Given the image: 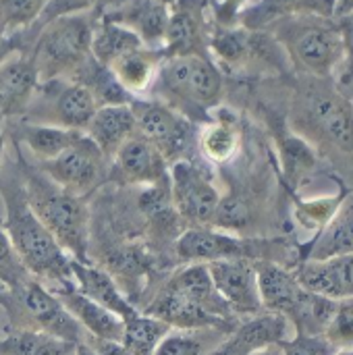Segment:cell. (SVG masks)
Here are the masks:
<instances>
[{
  "mask_svg": "<svg viewBox=\"0 0 353 355\" xmlns=\"http://www.w3.org/2000/svg\"><path fill=\"white\" fill-rule=\"evenodd\" d=\"M160 2H166V4H173V0H160Z\"/></svg>",
  "mask_w": 353,
  "mask_h": 355,
  "instance_id": "51",
  "label": "cell"
},
{
  "mask_svg": "<svg viewBox=\"0 0 353 355\" xmlns=\"http://www.w3.org/2000/svg\"><path fill=\"white\" fill-rule=\"evenodd\" d=\"M92 339V337H89ZM94 349H96V354L98 355H129L127 354V349L123 347V343L121 341H102V339H92V343H89Z\"/></svg>",
  "mask_w": 353,
  "mask_h": 355,
  "instance_id": "43",
  "label": "cell"
},
{
  "mask_svg": "<svg viewBox=\"0 0 353 355\" xmlns=\"http://www.w3.org/2000/svg\"><path fill=\"white\" fill-rule=\"evenodd\" d=\"M327 341L337 349H353V297L339 300L335 314L325 331Z\"/></svg>",
  "mask_w": 353,
  "mask_h": 355,
  "instance_id": "37",
  "label": "cell"
},
{
  "mask_svg": "<svg viewBox=\"0 0 353 355\" xmlns=\"http://www.w3.org/2000/svg\"><path fill=\"white\" fill-rule=\"evenodd\" d=\"M283 355H335L337 349L327 341L325 335H293L281 343Z\"/></svg>",
  "mask_w": 353,
  "mask_h": 355,
  "instance_id": "39",
  "label": "cell"
},
{
  "mask_svg": "<svg viewBox=\"0 0 353 355\" xmlns=\"http://www.w3.org/2000/svg\"><path fill=\"white\" fill-rule=\"evenodd\" d=\"M169 283L175 289H179L185 297H189L193 304L204 308L208 314H212L221 320L233 322L235 314L231 312V308L225 304V300L214 289L212 277L208 272V264H185L181 270H177L171 277Z\"/></svg>",
  "mask_w": 353,
  "mask_h": 355,
  "instance_id": "26",
  "label": "cell"
},
{
  "mask_svg": "<svg viewBox=\"0 0 353 355\" xmlns=\"http://www.w3.org/2000/svg\"><path fill=\"white\" fill-rule=\"evenodd\" d=\"M50 289V287H48ZM62 306L69 310V314L79 322L83 333H87L92 339H102V341H121L123 339V320L102 308L100 304L92 302L83 293L75 289V285L60 287V289H50Z\"/></svg>",
  "mask_w": 353,
  "mask_h": 355,
  "instance_id": "22",
  "label": "cell"
},
{
  "mask_svg": "<svg viewBox=\"0 0 353 355\" xmlns=\"http://www.w3.org/2000/svg\"><path fill=\"white\" fill-rule=\"evenodd\" d=\"M73 355H98V354H96V349H94L87 341H81V343H77V345L73 347Z\"/></svg>",
  "mask_w": 353,
  "mask_h": 355,
  "instance_id": "47",
  "label": "cell"
},
{
  "mask_svg": "<svg viewBox=\"0 0 353 355\" xmlns=\"http://www.w3.org/2000/svg\"><path fill=\"white\" fill-rule=\"evenodd\" d=\"M0 193L4 202L2 229L25 270L33 279L44 281L46 287L52 285V289L73 285V258L56 243V239L33 214L27 204L23 185H17L12 177L4 181L0 179Z\"/></svg>",
  "mask_w": 353,
  "mask_h": 355,
  "instance_id": "1",
  "label": "cell"
},
{
  "mask_svg": "<svg viewBox=\"0 0 353 355\" xmlns=\"http://www.w3.org/2000/svg\"><path fill=\"white\" fill-rule=\"evenodd\" d=\"M96 19L94 10H79L44 23L31 52L27 54L40 83L50 79H69L92 56Z\"/></svg>",
  "mask_w": 353,
  "mask_h": 355,
  "instance_id": "5",
  "label": "cell"
},
{
  "mask_svg": "<svg viewBox=\"0 0 353 355\" xmlns=\"http://www.w3.org/2000/svg\"><path fill=\"white\" fill-rule=\"evenodd\" d=\"M335 355H353V349H341V352H337Z\"/></svg>",
  "mask_w": 353,
  "mask_h": 355,
  "instance_id": "50",
  "label": "cell"
},
{
  "mask_svg": "<svg viewBox=\"0 0 353 355\" xmlns=\"http://www.w3.org/2000/svg\"><path fill=\"white\" fill-rule=\"evenodd\" d=\"M17 295L21 297V304L31 320V329H37L71 345L83 341L85 333L79 322L44 283L31 279L21 291H17Z\"/></svg>",
  "mask_w": 353,
  "mask_h": 355,
  "instance_id": "13",
  "label": "cell"
},
{
  "mask_svg": "<svg viewBox=\"0 0 353 355\" xmlns=\"http://www.w3.org/2000/svg\"><path fill=\"white\" fill-rule=\"evenodd\" d=\"M208 272L212 277L214 289L225 300L235 316H256L264 312L258 291L256 277V260L250 258H233V260H216L208 264Z\"/></svg>",
  "mask_w": 353,
  "mask_h": 355,
  "instance_id": "12",
  "label": "cell"
},
{
  "mask_svg": "<svg viewBox=\"0 0 353 355\" xmlns=\"http://www.w3.org/2000/svg\"><path fill=\"white\" fill-rule=\"evenodd\" d=\"M102 0H50L46 12L42 17H46V21L60 17V15H69V12H79V10H92L94 6H98Z\"/></svg>",
  "mask_w": 353,
  "mask_h": 355,
  "instance_id": "41",
  "label": "cell"
},
{
  "mask_svg": "<svg viewBox=\"0 0 353 355\" xmlns=\"http://www.w3.org/2000/svg\"><path fill=\"white\" fill-rule=\"evenodd\" d=\"M256 277L262 308L266 312H275L287 318L300 295L304 293L295 279V272L279 262L256 260Z\"/></svg>",
  "mask_w": 353,
  "mask_h": 355,
  "instance_id": "24",
  "label": "cell"
},
{
  "mask_svg": "<svg viewBox=\"0 0 353 355\" xmlns=\"http://www.w3.org/2000/svg\"><path fill=\"white\" fill-rule=\"evenodd\" d=\"M71 277L73 285L79 293L89 297L92 302L100 304L121 320H127L135 316L139 310L127 300V295L121 291L112 275L100 266H94L89 262H77L71 260Z\"/></svg>",
  "mask_w": 353,
  "mask_h": 355,
  "instance_id": "20",
  "label": "cell"
},
{
  "mask_svg": "<svg viewBox=\"0 0 353 355\" xmlns=\"http://www.w3.org/2000/svg\"><path fill=\"white\" fill-rule=\"evenodd\" d=\"M208 48L214 54L216 67H225L231 71L243 69L252 58V31L246 27H223L218 25L214 33H210Z\"/></svg>",
  "mask_w": 353,
  "mask_h": 355,
  "instance_id": "30",
  "label": "cell"
},
{
  "mask_svg": "<svg viewBox=\"0 0 353 355\" xmlns=\"http://www.w3.org/2000/svg\"><path fill=\"white\" fill-rule=\"evenodd\" d=\"M144 314L154 316L169 324L173 331L183 333H198V331H210V329H223L231 322L221 320L212 314H208L204 308L193 304L189 297H185L179 289H175L171 283H166L154 300L148 304Z\"/></svg>",
  "mask_w": 353,
  "mask_h": 355,
  "instance_id": "18",
  "label": "cell"
},
{
  "mask_svg": "<svg viewBox=\"0 0 353 355\" xmlns=\"http://www.w3.org/2000/svg\"><path fill=\"white\" fill-rule=\"evenodd\" d=\"M25 198L33 214L56 239V243L77 262H87L89 214L83 198L54 185L40 171L29 173L25 183Z\"/></svg>",
  "mask_w": 353,
  "mask_h": 355,
  "instance_id": "6",
  "label": "cell"
},
{
  "mask_svg": "<svg viewBox=\"0 0 353 355\" xmlns=\"http://www.w3.org/2000/svg\"><path fill=\"white\" fill-rule=\"evenodd\" d=\"M169 185L173 208L189 227H212L221 193L210 175L193 164L189 158L177 160L169 166Z\"/></svg>",
  "mask_w": 353,
  "mask_h": 355,
  "instance_id": "8",
  "label": "cell"
},
{
  "mask_svg": "<svg viewBox=\"0 0 353 355\" xmlns=\"http://www.w3.org/2000/svg\"><path fill=\"white\" fill-rule=\"evenodd\" d=\"M252 355H283V347L281 345H268V347H262V349L254 352Z\"/></svg>",
  "mask_w": 353,
  "mask_h": 355,
  "instance_id": "48",
  "label": "cell"
},
{
  "mask_svg": "<svg viewBox=\"0 0 353 355\" xmlns=\"http://www.w3.org/2000/svg\"><path fill=\"white\" fill-rule=\"evenodd\" d=\"M37 171L71 196L85 198L106 177V158L83 133L56 158L37 162Z\"/></svg>",
  "mask_w": 353,
  "mask_h": 355,
  "instance_id": "9",
  "label": "cell"
},
{
  "mask_svg": "<svg viewBox=\"0 0 353 355\" xmlns=\"http://www.w3.org/2000/svg\"><path fill=\"white\" fill-rule=\"evenodd\" d=\"M239 129L233 119L216 116L214 121H208L200 133V152L202 156L212 164H225L229 162L237 150H239Z\"/></svg>",
  "mask_w": 353,
  "mask_h": 355,
  "instance_id": "32",
  "label": "cell"
},
{
  "mask_svg": "<svg viewBox=\"0 0 353 355\" xmlns=\"http://www.w3.org/2000/svg\"><path fill=\"white\" fill-rule=\"evenodd\" d=\"M96 110L98 102L85 85L71 79H50L37 85L23 121L85 131Z\"/></svg>",
  "mask_w": 353,
  "mask_h": 355,
  "instance_id": "7",
  "label": "cell"
},
{
  "mask_svg": "<svg viewBox=\"0 0 353 355\" xmlns=\"http://www.w3.org/2000/svg\"><path fill=\"white\" fill-rule=\"evenodd\" d=\"M50 0H0V21L10 35L35 23L48 8Z\"/></svg>",
  "mask_w": 353,
  "mask_h": 355,
  "instance_id": "35",
  "label": "cell"
},
{
  "mask_svg": "<svg viewBox=\"0 0 353 355\" xmlns=\"http://www.w3.org/2000/svg\"><path fill=\"white\" fill-rule=\"evenodd\" d=\"M341 196H329V198H316V200H306L298 204V218L308 227V229H318V233L327 227V223L335 216V212L341 206ZM316 233V235H318Z\"/></svg>",
  "mask_w": 353,
  "mask_h": 355,
  "instance_id": "38",
  "label": "cell"
},
{
  "mask_svg": "<svg viewBox=\"0 0 353 355\" xmlns=\"http://www.w3.org/2000/svg\"><path fill=\"white\" fill-rule=\"evenodd\" d=\"M353 12V0H335V17Z\"/></svg>",
  "mask_w": 353,
  "mask_h": 355,
  "instance_id": "46",
  "label": "cell"
},
{
  "mask_svg": "<svg viewBox=\"0 0 353 355\" xmlns=\"http://www.w3.org/2000/svg\"><path fill=\"white\" fill-rule=\"evenodd\" d=\"M98 19L131 29L148 48H162L171 4L160 0H102Z\"/></svg>",
  "mask_w": 353,
  "mask_h": 355,
  "instance_id": "14",
  "label": "cell"
},
{
  "mask_svg": "<svg viewBox=\"0 0 353 355\" xmlns=\"http://www.w3.org/2000/svg\"><path fill=\"white\" fill-rule=\"evenodd\" d=\"M343 254H353V198L341 202L335 216L316 235L306 260H327Z\"/></svg>",
  "mask_w": 353,
  "mask_h": 355,
  "instance_id": "28",
  "label": "cell"
},
{
  "mask_svg": "<svg viewBox=\"0 0 353 355\" xmlns=\"http://www.w3.org/2000/svg\"><path fill=\"white\" fill-rule=\"evenodd\" d=\"M293 133L353 162V104L335 85H306L293 104Z\"/></svg>",
  "mask_w": 353,
  "mask_h": 355,
  "instance_id": "3",
  "label": "cell"
},
{
  "mask_svg": "<svg viewBox=\"0 0 353 355\" xmlns=\"http://www.w3.org/2000/svg\"><path fill=\"white\" fill-rule=\"evenodd\" d=\"M291 337H293V329L289 320L281 314L264 310L241 322L233 331V335L210 355H252L262 347L281 345Z\"/></svg>",
  "mask_w": 353,
  "mask_h": 355,
  "instance_id": "19",
  "label": "cell"
},
{
  "mask_svg": "<svg viewBox=\"0 0 353 355\" xmlns=\"http://www.w3.org/2000/svg\"><path fill=\"white\" fill-rule=\"evenodd\" d=\"M293 272L300 287L308 293L335 302L353 297V254L327 260H304Z\"/></svg>",
  "mask_w": 353,
  "mask_h": 355,
  "instance_id": "17",
  "label": "cell"
},
{
  "mask_svg": "<svg viewBox=\"0 0 353 355\" xmlns=\"http://www.w3.org/2000/svg\"><path fill=\"white\" fill-rule=\"evenodd\" d=\"M139 46H144V42L131 29L112 21L96 19L94 33H92V56L102 67H110L119 56Z\"/></svg>",
  "mask_w": 353,
  "mask_h": 355,
  "instance_id": "31",
  "label": "cell"
},
{
  "mask_svg": "<svg viewBox=\"0 0 353 355\" xmlns=\"http://www.w3.org/2000/svg\"><path fill=\"white\" fill-rule=\"evenodd\" d=\"M250 0H221L216 6V21L223 27H231L235 25V21L239 19V15L246 10Z\"/></svg>",
  "mask_w": 353,
  "mask_h": 355,
  "instance_id": "42",
  "label": "cell"
},
{
  "mask_svg": "<svg viewBox=\"0 0 353 355\" xmlns=\"http://www.w3.org/2000/svg\"><path fill=\"white\" fill-rule=\"evenodd\" d=\"M83 133L96 144V148L104 154L106 160H112L119 148L137 133L131 104L98 106Z\"/></svg>",
  "mask_w": 353,
  "mask_h": 355,
  "instance_id": "23",
  "label": "cell"
},
{
  "mask_svg": "<svg viewBox=\"0 0 353 355\" xmlns=\"http://www.w3.org/2000/svg\"><path fill=\"white\" fill-rule=\"evenodd\" d=\"M150 89L154 100L193 123L218 106L225 81L223 71L208 54H183L164 56Z\"/></svg>",
  "mask_w": 353,
  "mask_h": 355,
  "instance_id": "2",
  "label": "cell"
},
{
  "mask_svg": "<svg viewBox=\"0 0 353 355\" xmlns=\"http://www.w3.org/2000/svg\"><path fill=\"white\" fill-rule=\"evenodd\" d=\"M6 56H10V42H8V33L0 21V60H4Z\"/></svg>",
  "mask_w": 353,
  "mask_h": 355,
  "instance_id": "45",
  "label": "cell"
},
{
  "mask_svg": "<svg viewBox=\"0 0 353 355\" xmlns=\"http://www.w3.org/2000/svg\"><path fill=\"white\" fill-rule=\"evenodd\" d=\"M15 135H17L19 144H23L37 158V162H46V160L56 158L67 148H71L83 135V131L21 121L17 125Z\"/></svg>",
  "mask_w": 353,
  "mask_h": 355,
  "instance_id": "27",
  "label": "cell"
},
{
  "mask_svg": "<svg viewBox=\"0 0 353 355\" xmlns=\"http://www.w3.org/2000/svg\"><path fill=\"white\" fill-rule=\"evenodd\" d=\"M254 248V241H246L214 227H189L177 237L175 254L183 264H210L233 258L260 260V252Z\"/></svg>",
  "mask_w": 353,
  "mask_h": 355,
  "instance_id": "11",
  "label": "cell"
},
{
  "mask_svg": "<svg viewBox=\"0 0 353 355\" xmlns=\"http://www.w3.org/2000/svg\"><path fill=\"white\" fill-rule=\"evenodd\" d=\"M112 168L119 181L131 185H156L169 181V162L160 150L135 133L112 156Z\"/></svg>",
  "mask_w": 353,
  "mask_h": 355,
  "instance_id": "16",
  "label": "cell"
},
{
  "mask_svg": "<svg viewBox=\"0 0 353 355\" xmlns=\"http://www.w3.org/2000/svg\"><path fill=\"white\" fill-rule=\"evenodd\" d=\"M154 355H202V343L193 337V333L171 331Z\"/></svg>",
  "mask_w": 353,
  "mask_h": 355,
  "instance_id": "40",
  "label": "cell"
},
{
  "mask_svg": "<svg viewBox=\"0 0 353 355\" xmlns=\"http://www.w3.org/2000/svg\"><path fill=\"white\" fill-rule=\"evenodd\" d=\"M164 60L162 48H148L139 46L123 56H119L110 67H106L117 83L129 94V96H139L148 92L154 83V77L158 73L160 62Z\"/></svg>",
  "mask_w": 353,
  "mask_h": 355,
  "instance_id": "25",
  "label": "cell"
},
{
  "mask_svg": "<svg viewBox=\"0 0 353 355\" xmlns=\"http://www.w3.org/2000/svg\"><path fill=\"white\" fill-rule=\"evenodd\" d=\"M268 29L298 71L316 79L335 75L345 44L341 27L333 17L291 15L275 21Z\"/></svg>",
  "mask_w": 353,
  "mask_h": 355,
  "instance_id": "4",
  "label": "cell"
},
{
  "mask_svg": "<svg viewBox=\"0 0 353 355\" xmlns=\"http://www.w3.org/2000/svg\"><path fill=\"white\" fill-rule=\"evenodd\" d=\"M173 329L162 320L137 312L135 316L123 320V347L129 355H154L158 345Z\"/></svg>",
  "mask_w": 353,
  "mask_h": 355,
  "instance_id": "33",
  "label": "cell"
},
{
  "mask_svg": "<svg viewBox=\"0 0 353 355\" xmlns=\"http://www.w3.org/2000/svg\"><path fill=\"white\" fill-rule=\"evenodd\" d=\"M208 40L202 0H173L162 40L164 56L206 54Z\"/></svg>",
  "mask_w": 353,
  "mask_h": 355,
  "instance_id": "15",
  "label": "cell"
},
{
  "mask_svg": "<svg viewBox=\"0 0 353 355\" xmlns=\"http://www.w3.org/2000/svg\"><path fill=\"white\" fill-rule=\"evenodd\" d=\"M37 85L40 79L27 54L0 60V119L23 116Z\"/></svg>",
  "mask_w": 353,
  "mask_h": 355,
  "instance_id": "21",
  "label": "cell"
},
{
  "mask_svg": "<svg viewBox=\"0 0 353 355\" xmlns=\"http://www.w3.org/2000/svg\"><path fill=\"white\" fill-rule=\"evenodd\" d=\"M337 23H339V27H341L343 40H353V12L339 17Z\"/></svg>",
  "mask_w": 353,
  "mask_h": 355,
  "instance_id": "44",
  "label": "cell"
},
{
  "mask_svg": "<svg viewBox=\"0 0 353 355\" xmlns=\"http://www.w3.org/2000/svg\"><path fill=\"white\" fill-rule=\"evenodd\" d=\"M33 277L25 270L19 256L15 254L2 225H0V285H4L10 293L21 291Z\"/></svg>",
  "mask_w": 353,
  "mask_h": 355,
  "instance_id": "36",
  "label": "cell"
},
{
  "mask_svg": "<svg viewBox=\"0 0 353 355\" xmlns=\"http://www.w3.org/2000/svg\"><path fill=\"white\" fill-rule=\"evenodd\" d=\"M75 345L37 329H17L0 339V355H71Z\"/></svg>",
  "mask_w": 353,
  "mask_h": 355,
  "instance_id": "34",
  "label": "cell"
},
{
  "mask_svg": "<svg viewBox=\"0 0 353 355\" xmlns=\"http://www.w3.org/2000/svg\"><path fill=\"white\" fill-rule=\"evenodd\" d=\"M137 133L154 144L166 162L187 158V150L193 137V123L158 100H133L131 102Z\"/></svg>",
  "mask_w": 353,
  "mask_h": 355,
  "instance_id": "10",
  "label": "cell"
},
{
  "mask_svg": "<svg viewBox=\"0 0 353 355\" xmlns=\"http://www.w3.org/2000/svg\"><path fill=\"white\" fill-rule=\"evenodd\" d=\"M2 123V119H0ZM2 156H4V133L0 131V173H2Z\"/></svg>",
  "mask_w": 353,
  "mask_h": 355,
  "instance_id": "49",
  "label": "cell"
},
{
  "mask_svg": "<svg viewBox=\"0 0 353 355\" xmlns=\"http://www.w3.org/2000/svg\"><path fill=\"white\" fill-rule=\"evenodd\" d=\"M279 158L283 177L293 189H302L318 168L316 148H312L304 137L295 133L279 137Z\"/></svg>",
  "mask_w": 353,
  "mask_h": 355,
  "instance_id": "29",
  "label": "cell"
}]
</instances>
